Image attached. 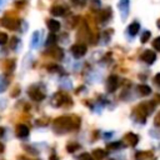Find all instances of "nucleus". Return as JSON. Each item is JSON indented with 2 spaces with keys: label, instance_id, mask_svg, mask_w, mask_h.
<instances>
[{
  "label": "nucleus",
  "instance_id": "nucleus-1",
  "mask_svg": "<svg viewBox=\"0 0 160 160\" xmlns=\"http://www.w3.org/2000/svg\"><path fill=\"white\" fill-rule=\"evenodd\" d=\"M79 125H80V119H79V116H75V115L60 116L54 121V128L56 130H64V131L78 129Z\"/></svg>",
  "mask_w": 160,
  "mask_h": 160
},
{
  "label": "nucleus",
  "instance_id": "nucleus-2",
  "mask_svg": "<svg viewBox=\"0 0 160 160\" xmlns=\"http://www.w3.org/2000/svg\"><path fill=\"white\" fill-rule=\"evenodd\" d=\"M135 111V116L140 120V121H145V118L154 110V101H149V102H141L136 109H134Z\"/></svg>",
  "mask_w": 160,
  "mask_h": 160
},
{
  "label": "nucleus",
  "instance_id": "nucleus-3",
  "mask_svg": "<svg viewBox=\"0 0 160 160\" xmlns=\"http://www.w3.org/2000/svg\"><path fill=\"white\" fill-rule=\"evenodd\" d=\"M29 96H30L32 100L41 101V100L45 98V92H44L41 89H39L36 85H34V86H31V88L29 89Z\"/></svg>",
  "mask_w": 160,
  "mask_h": 160
},
{
  "label": "nucleus",
  "instance_id": "nucleus-4",
  "mask_svg": "<svg viewBox=\"0 0 160 160\" xmlns=\"http://www.w3.org/2000/svg\"><path fill=\"white\" fill-rule=\"evenodd\" d=\"M52 100H54L52 102H54V105H55V106H61V105H65V102H66V101H69V100H70V98H69L65 92L59 91L58 94H55V95H54Z\"/></svg>",
  "mask_w": 160,
  "mask_h": 160
},
{
  "label": "nucleus",
  "instance_id": "nucleus-5",
  "mask_svg": "<svg viewBox=\"0 0 160 160\" xmlns=\"http://www.w3.org/2000/svg\"><path fill=\"white\" fill-rule=\"evenodd\" d=\"M71 52L75 58H81L86 52V46L84 44H75L71 46Z\"/></svg>",
  "mask_w": 160,
  "mask_h": 160
},
{
  "label": "nucleus",
  "instance_id": "nucleus-6",
  "mask_svg": "<svg viewBox=\"0 0 160 160\" xmlns=\"http://www.w3.org/2000/svg\"><path fill=\"white\" fill-rule=\"evenodd\" d=\"M18 24H19L18 20H15V19H10V18H4V19L0 20V25H1V26H5V28L11 29V30L16 29V28H18Z\"/></svg>",
  "mask_w": 160,
  "mask_h": 160
},
{
  "label": "nucleus",
  "instance_id": "nucleus-7",
  "mask_svg": "<svg viewBox=\"0 0 160 160\" xmlns=\"http://www.w3.org/2000/svg\"><path fill=\"white\" fill-rule=\"evenodd\" d=\"M138 140H139V136L135 135V134H132V132H128L124 136V142L128 146H135L138 144Z\"/></svg>",
  "mask_w": 160,
  "mask_h": 160
},
{
  "label": "nucleus",
  "instance_id": "nucleus-8",
  "mask_svg": "<svg viewBox=\"0 0 160 160\" xmlns=\"http://www.w3.org/2000/svg\"><path fill=\"white\" fill-rule=\"evenodd\" d=\"M141 59L148 64H152L156 60V55H155V52L152 50H145L142 52V55H141Z\"/></svg>",
  "mask_w": 160,
  "mask_h": 160
},
{
  "label": "nucleus",
  "instance_id": "nucleus-9",
  "mask_svg": "<svg viewBox=\"0 0 160 160\" xmlns=\"http://www.w3.org/2000/svg\"><path fill=\"white\" fill-rule=\"evenodd\" d=\"M15 134L18 138H25L29 135V128L24 124H19L16 126V130H15Z\"/></svg>",
  "mask_w": 160,
  "mask_h": 160
},
{
  "label": "nucleus",
  "instance_id": "nucleus-10",
  "mask_svg": "<svg viewBox=\"0 0 160 160\" xmlns=\"http://www.w3.org/2000/svg\"><path fill=\"white\" fill-rule=\"evenodd\" d=\"M106 88H108V91H110V92H112L118 88V78L115 75L109 76L108 81H106Z\"/></svg>",
  "mask_w": 160,
  "mask_h": 160
},
{
  "label": "nucleus",
  "instance_id": "nucleus-11",
  "mask_svg": "<svg viewBox=\"0 0 160 160\" xmlns=\"http://www.w3.org/2000/svg\"><path fill=\"white\" fill-rule=\"evenodd\" d=\"M119 9H120V12H121V18L125 19L128 16V12H129V0H120Z\"/></svg>",
  "mask_w": 160,
  "mask_h": 160
},
{
  "label": "nucleus",
  "instance_id": "nucleus-12",
  "mask_svg": "<svg viewBox=\"0 0 160 160\" xmlns=\"http://www.w3.org/2000/svg\"><path fill=\"white\" fill-rule=\"evenodd\" d=\"M50 12L52 15H55V16H62L65 14V9L61 5H55V6H52L50 9Z\"/></svg>",
  "mask_w": 160,
  "mask_h": 160
},
{
  "label": "nucleus",
  "instance_id": "nucleus-13",
  "mask_svg": "<svg viewBox=\"0 0 160 160\" xmlns=\"http://www.w3.org/2000/svg\"><path fill=\"white\" fill-rule=\"evenodd\" d=\"M48 28H49L50 31L55 32V31H58L60 29V22L56 21L55 19H50V20H48Z\"/></svg>",
  "mask_w": 160,
  "mask_h": 160
},
{
  "label": "nucleus",
  "instance_id": "nucleus-14",
  "mask_svg": "<svg viewBox=\"0 0 160 160\" xmlns=\"http://www.w3.org/2000/svg\"><path fill=\"white\" fill-rule=\"evenodd\" d=\"M139 29H140L139 22L134 21V22H131V24L129 25V28H128V32H129L131 36H134V35H136V34L139 32Z\"/></svg>",
  "mask_w": 160,
  "mask_h": 160
},
{
  "label": "nucleus",
  "instance_id": "nucleus-15",
  "mask_svg": "<svg viewBox=\"0 0 160 160\" xmlns=\"http://www.w3.org/2000/svg\"><path fill=\"white\" fill-rule=\"evenodd\" d=\"M104 156H105V151L101 149H95L92 151V160H102Z\"/></svg>",
  "mask_w": 160,
  "mask_h": 160
},
{
  "label": "nucleus",
  "instance_id": "nucleus-16",
  "mask_svg": "<svg viewBox=\"0 0 160 160\" xmlns=\"http://www.w3.org/2000/svg\"><path fill=\"white\" fill-rule=\"evenodd\" d=\"M152 156V152H150V151H139L136 155H135V159L136 160H146L148 158H151Z\"/></svg>",
  "mask_w": 160,
  "mask_h": 160
},
{
  "label": "nucleus",
  "instance_id": "nucleus-17",
  "mask_svg": "<svg viewBox=\"0 0 160 160\" xmlns=\"http://www.w3.org/2000/svg\"><path fill=\"white\" fill-rule=\"evenodd\" d=\"M138 90H139V92H140L141 95H145V96L151 92V89H150L148 85H139V86H138Z\"/></svg>",
  "mask_w": 160,
  "mask_h": 160
},
{
  "label": "nucleus",
  "instance_id": "nucleus-18",
  "mask_svg": "<svg viewBox=\"0 0 160 160\" xmlns=\"http://www.w3.org/2000/svg\"><path fill=\"white\" fill-rule=\"evenodd\" d=\"M51 55H52L55 59L60 60V59H62V50H61L60 48H55V49H52Z\"/></svg>",
  "mask_w": 160,
  "mask_h": 160
},
{
  "label": "nucleus",
  "instance_id": "nucleus-19",
  "mask_svg": "<svg viewBox=\"0 0 160 160\" xmlns=\"http://www.w3.org/2000/svg\"><path fill=\"white\" fill-rule=\"evenodd\" d=\"M39 38H40V34H39V31L34 32V35H32V40H31V46H32V48L38 46V44H39Z\"/></svg>",
  "mask_w": 160,
  "mask_h": 160
},
{
  "label": "nucleus",
  "instance_id": "nucleus-20",
  "mask_svg": "<svg viewBox=\"0 0 160 160\" xmlns=\"http://www.w3.org/2000/svg\"><path fill=\"white\" fill-rule=\"evenodd\" d=\"M55 41H56V36H55L54 34H50V35H49V38H48V41H46V45H48V46H50V45H52V44H55Z\"/></svg>",
  "mask_w": 160,
  "mask_h": 160
},
{
  "label": "nucleus",
  "instance_id": "nucleus-21",
  "mask_svg": "<svg viewBox=\"0 0 160 160\" xmlns=\"http://www.w3.org/2000/svg\"><path fill=\"white\" fill-rule=\"evenodd\" d=\"M6 41H8V35L5 32H1L0 31V45H4Z\"/></svg>",
  "mask_w": 160,
  "mask_h": 160
},
{
  "label": "nucleus",
  "instance_id": "nucleus-22",
  "mask_svg": "<svg viewBox=\"0 0 160 160\" xmlns=\"http://www.w3.org/2000/svg\"><path fill=\"white\" fill-rule=\"evenodd\" d=\"M150 31H144V34H142V36H141V42H146L148 40H149V38H150Z\"/></svg>",
  "mask_w": 160,
  "mask_h": 160
},
{
  "label": "nucleus",
  "instance_id": "nucleus-23",
  "mask_svg": "<svg viewBox=\"0 0 160 160\" xmlns=\"http://www.w3.org/2000/svg\"><path fill=\"white\" fill-rule=\"evenodd\" d=\"M152 46H154L158 51H160V36H159V38H156V39L152 41Z\"/></svg>",
  "mask_w": 160,
  "mask_h": 160
},
{
  "label": "nucleus",
  "instance_id": "nucleus-24",
  "mask_svg": "<svg viewBox=\"0 0 160 160\" xmlns=\"http://www.w3.org/2000/svg\"><path fill=\"white\" fill-rule=\"evenodd\" d=\"M78 148H79V145H78V144H75V142L69 144V145H68V151L72 152V151H75V149H78Z\"/></svg>",
  "mask_w": 160,
  "mask_h": 160
},
{
  "label": "nucleus",
  "instance_id": "nucleus-25",
  "mask_svg": "<svg viewBox=\"0 0 160 160\" xmlns=\"http://www.w3.org/2000/svg\"><path fill=\"white\" fill-rule=\"evenodd\" d=\"M71 2H72L74 5H78V6H82V5H85L86 0H71Z\"/></svg>",
  "mask_w": 160,
  "mask_h": 160
},
{
  "label": "nucleus",
  "instance_id": "nucleus-26",
  "mask_svg": "<svg viewBox=\"0 0 160 160\" xmlns=\"http://www.w3.org/2000/svg\"><path fill=\"white\" fill-rule=\"evenodd\" d=\"M121 144L120 142H112V144H109L108 145V149H116V148H119Z\"/></svg>",
  "mask_w": 160,
  "mask_h": 160
},
{
  "label": "nucleus",
  "instance_id": "nucleus-27",
  "mask_svg": "<svg viewBox=\"0 0 160 160\" xmlns=\"http://www.w3.org/2000/svg\"><path fill=\"white\" fill-rule=\"evenodd\" d=\"M80 160H92V158L89 154H82L80 155Z\"/></svg>",
  "mask_w": 160,
  "mask_h": 160
},
{
  "label": "nucleus",
  "instance_id": "nucleus-28",
  "mask_svg": "<svg viewBox=\"0 0 160 160\" xmlns=\"http://www.w3.org/2000/svg\"><path fill=\"white\" fill-rule=\"evenodd\" d=\"M2 78H0V91H2L5 88H6V81L5 80H1Z\"/></svg>",
  "mask_w": 160,
  "mask_h": 160
},
{
  "label": "nucleus",
  "instance_id": "nucleus-29",
  "mask_svg": "<svg viewBox=\"0 0 160 160\" xmlns=\"http://www.w3.org/2000/svg\"><path fill=\"white\" fill-rule=\"evenodd\" d=\"M154 82H155V84H158V85L160 86V72L155 75V78H154Z\"/></svg>",
  "mask_w": 160,
  "mask_h": 160
},
{
  "label": "nucleus",
  "instance_id": "nucleus-30",
  "mask_svg": "<svg viewBox=\"0 0 160 160\" xmlns=\"http://www.w3.org/2000/svg\"><path fill=\"white\" fill-rule=\"evenodd\" d=\"M155 125L160 126V111H159V112H158V115L155 116Z\"/></svg>",
  "mask_w": 160,
  "mask_h": 160
},
{
  "label": "nucleus",
  "instance_id": "nucleus-31",
  "mask_svg": "<svg viewBox=\"0 0 160 160\" xmlns=\"http://www.w3.org/2000/svg\"><path fill=\"white\" fill-rule=\"evenodd\" d=\"M49 160H58V156H56V155H51V156L49 158Z\"/></svg>",
  "mask_w": 160,
  "mask_h": 160
},
{
  "label": "nucleus",
  "instance_id": "nucleus-32",
  "mask_svg": "<svg viewBox=\"0 0 160 160\" xmlns=\"http://www.w3.org/2000/svg\"><path fill=\"white\" fill-rule=\"evenodd\" d=\"M19 159H20V160H35V159H26V158H25V159H24V158H19ZM36 160H38V159H36Z\"/></svg>",
  "mask_w": 160,
  "mask_h": 160
}]
</instances>
